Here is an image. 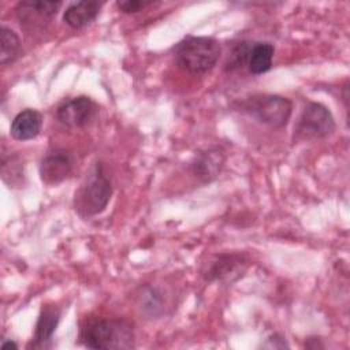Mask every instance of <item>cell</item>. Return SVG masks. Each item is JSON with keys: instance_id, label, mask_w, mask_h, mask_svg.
<instances>
[{"instance_id": "1", "label": "cell", "mask_w": 350, "mask_h": 350, "mask_svg": "<svg viewBox=\"0 0 350 350\" xmlns=\"http://www.w3.org/2000/svg\"><path fill=\"white\" fill-rule=\"evenodd\" d=\"M79 339L89 349H130L134 346V331L123 319H93L82 325Z\"/></svg>"}, {"instance_id": "2", "label": "cell", "mask_w": 350, "mask_h": 350, "mask_svg": "<svg viewBox=\"0 0 350 350\" xmlns=\"http://www.w3.org/2000/svg\"><path fill=\"white\" fill-rule=\"evenodd\" d=\"M176 64L193 74L211 71L221 56V45L212 37H186L174 49Z\"/></svg>"}, {"instance_id": "3", "label": "cell", "mask_w": 350, "mask_h": 350, "mask_svg": "<svg viewBox=\"0 0 350 350\" xmlns=\"http://www.w3.org/2000/svg\"><path fill=\"white\" fill-rule=\"evenodd\" d=\"M111 196V179L105 175L103 164L97 163L75 191L74 209L81 217L96 216L107 208Z\"/></svg>"}, {"instance_id": "4", "label": "cell", "mask_w": 350, "mask_h": 350, "mask_svg": "<svg viewBox=\"0 0 350 350\" xmlns=\"http://www.w3.org/2000/svg\"><path fill=\"white\" fill-rule=\"evenodd\" d=\"M241 109L261 124L280 129L287 124L293 104L288 98L278 94H253L241 103Z\"/></svg>"}, {"instance_id": "5", "label": "cell", "mask_w": 350, "mask_h": 350, "mask_svg": "<svg viewBox=\"0 0 350 350\" xmlns=\"http://www.w3.org/2000/svg\"><path fill=\"white\" fill-rule=\"evenodd\" d=\"M335 127V119L325 105L309 103L298 116L294 137L298 141H317L329 137Z\"/></svg>"}, {"instance_id": "6", "label": "cell", "mask_w": 350, "mask_h": 350, "mask_svg": "<svg viewBox=\"0 0 350 350\" xmlns=\"http://www.w3.org/2000/svg\"><path fill=\"white\" fill-rule=\"evenodd\" d=\"M247 260L243 254L223 253L215 256L202 269V276L206 282H219L232 284L243 276L247 269Z\"/></svg>"}, {"instance_id": "7", "label": "cell", "mask_w": 350, "mask_h": 350, "mask_svg": "<svg viewBox=\"0 0 350 350\" xmlns=\"http://www.w3.org/2000/svg\"><path fill=\"white\" fill-rule=\"evenodd\" d=\"M62 5V1H19L15 7V14L21 26L29 30H38L44 29L56 16Z\"/></svg>"}, {"instance_id": "8", "label": "cell", "mask_w": 350, "mask_h": 350, "mask_svg": "<svg viewBox=\"0 0 350 350\" xmlns=\"http://www.w3.org/2000/svg\"><path fill=\"white\" fill-rule=\"evenodd\" d=\"M97 113L96 103L88 96H78L64 101L56 109L57 120L68 129H81L89 124Z\"/></svg>"}, {"instance_id": "9", "label": "cell", "mask_w": 350, "mask_h": 350, "mask_svg": "<svg viewBox=\"0 0 350 350\" xmlns=\"http://www.w3.org/2000/svg\"><path fill=\"white\" fill-rule=\"evenodd\" d=\"M74 168V157L70 152L56 149L44 156L40 163V178L46 185H57L66 180Z\"/></svg>"}, {"instance_id": "10", "label": "cell", "mask_w": 350, "mask_h": 350, "mask_svg": "<svg viewBox=\"0 0 350 350\" xmlns=\"http://www.w3.org/2000/svg\"><path fill=\"white\" fill-rule=\"evenodd\" d=\"M226 161V154L224 150L219 146L209 148L208 150L200 153L193 165V174L202 182H211L213 180L221 171L223 165Z\"/></svg>"}, {"instance_id": "11", "label": "cell", "mask_w": 350, "mask_h": 350, "mask_svg": "<svg viewBox=\"0 0 350 350\" xmlns=\"http://www.w3.org/2000/svg\"><path fill=\"white\" fill-rule=\"evenodd\" d=\"M42 127V115L37 109L26 108L15 115L11 122L10 134L18 141H29L36 138Z\"/></svg>"}, {"instance_id": "12", "label": "cell", "mask_w": 350, "mask_h": 350, "mask_svg": "<svg viewBox=\"0 0 350 350\" xmlns=\"http://www.w3.org/2000/svg\"><path fill=\"white\" fill-rule=\"evenodd\" d=\"M103 3L94 0H85L71 3L66 7L63 21L71 29H82L89 26L100 14Z\"/></svg>"}, {"instance_id": "13", "label": "cell", "mask_w": 350, "mask_h": 350, "mask_svg": "<svg viewBox=\"0 0 350 350\" xmlns=\"http://www.w3.org/2000/svg\"><path fill=\"white\" fill-rule=\"evenodd\" d=\"M60 320V312L55 305H45L38 316L34 329V346L42 347L52 339Z\"/></svg>"}, {"instance_id": "14", "label": "cell", "mask_w": 350, "mask_h": 350, "mask_svg": "<svg viewBox=\"0 0 350 350\" xmlns=\"http://www.w3.org/2000/svg\"><path fill=\"white\" fill-rule=\"evenodd\" d=\"M275 48L271 42H253L247 57V68L252 74L260 75L271 70Z\"/></svg>"}, {"instance_id": "15", "label": "cell", "mask_w": 350, "mask_h": 350, "mask_svg": "<svg viewBox=\"0 0 350 350\" xmlns=\"http://www.w3.org/2000/svg\"><path fill=\"white\" fill-rule=\"evenodd\" d=\"M21 51V40L18 34L7 27H0V64L7 66L12 63Z\"/></svg>"}, {"instance_id": "16", "label": "cell", "mask_w": 350, "mask_h": 350, "mask_svg": "<svg viewBox=\"0 0 350 350\" xmlns=\"http://www.w3.org/2000/svg\"><path fill=\"white\" fill-rule=\"evenodd\" d=\"M1 175L3 180L10 185V187L19 186L23 182V164L16 156H10L1 160Z\"/></svg>"}, {"instance_id": "17", "label": "cell", "mask_w": 350, "mask_h": 350, "mask_svg": "<svg viewBox=\"0 0 350 350\" xmlns=\"http://www.w3.org/2000/svg\"><path fill=\"white\" fill-rule=\"evenodd\" d=\"M252 44L247 42V41H241V42L235 44L230 56H228V62L226 64L227 68L234 70V68L242 67L243 64H247V57H249Z\"/></svg>"}, {"instance_id": "18", "label": "cell", "mask_w": 350, "mask_h": 350, "mask_svg": "<svg viewBox=\"0 0 350 350\" xmlns=\"http://www.w3.org/2000/svg\"><path fill=\"white\" fill-rule=\"evenodd\" d=\"M141 308L149 313L150 316H157L163 309L161 294L156 288H146V291L141 297Z\"/></svg>"}, {"instance_id": "19", "label": "cell", "mask_w": 350, "mask_h": 350, "mask_svg": "<svg viewBox=\"0 0 350 350\" xmlns=\"http://www.w3.org/2000/svg\"><path fill=\"white\" fill-rule=\"evenodd\" d=\"M153 4L152 1H144V0H122L116 1V7L124 12V14H135L142 11L145 7Z\"/></svg>"}, {"instance_id": "20", "label": "cell", "mask_w": 350, "mask_h": 350, "mask_svg": "<svg viewBox=\"0 0 350 350\" xmlns=\"http://www.w3.org/2000/svg\"><path fill=\"white\" fill-rule=\"evenodd\" d=\"M262 347H265V349H288V345L282 335L273 334L267 338L265 343H262Z\"/></svg>"}, {"instance_id": "21", "label": "cell", "mask_w": 350, "mask_h": 350, "mask_svg": "<svg viewBox=\"0 0 350 350\" xmlns=\"http://www.w3.org/2000/svg\"><path fill=\"white\" fill-rule=\"evenodd\" d=\"M1 349H3V350H7V349H18V345H16L14 340H11V339H5V340H3V343H1Z\"/></svg>"}]
</instances>
